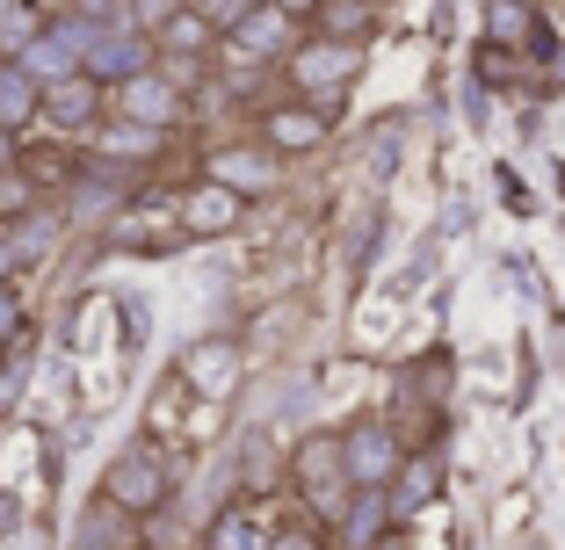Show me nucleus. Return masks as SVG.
I'll use <instances>...</instances> for the list:
<instances>
[{"instance_id": "10", "label": "nucleus", "mask_w": 565, "mask_h": 550, "mask_svg": "<svg viewBox=\"0 0 565 550\" xmlns=\"http://www.w3.org/2000/svg\"><path fill=\"white\" fill-rule=\"evenodd\" d=\"M36 117H44L51 131H95V123L109 117V87L87 80V73H66V80H51L44 95H36Z\"/></svg>"}, {"instance_id": "14", "label": "nucleus", "mask_w": 565, "mask_h": 550, "mask_svg": "<svg viewBox=\"0 0 565 550\" xmlns=\"http://www.w3.org/2000/svg\"><path fill=\"white\" fill-rule=\"evenodd\" d=\"M211 51H217V22L203 8H182V15L152 36V58H167V66H203Z\"/></svg>"}, {"instance_id": "13", "label": "nucleus", "mask_w": 565, "mask_h": 550, "mask_svg": "<svg viewBox=\"0 0 565 550\" xmlns=\"http://www.w3.org/2000/svg\"><path fill=\"white\" fill-rule=\"evenodd\" d=\"M486 44L508 51V58H522V51L544 44V15H536V0H486Z\"/></svg>"}, {"instance_id": "4", "label": "nucleus", "mask_w": 565, "mask_h": 550, "mask_svg": "<svg viewBox=\"0 0 565 550\" xmlns=\"http://www.w3.org/2000/svg\"><path fill=\"white\" fill-rule=\"evenodd\" d=\"M399 456H406V442H399L392 420L363 413V420L341 428V478H349V493H384L392 471H399Z\"/></svg>"}, {"instance_id": "11", "label": "nucleus", "mask_w": 565, "mask_h": 550, "mask_svg": "<svg viewBox=\"0 0 565 550\" xmlns=\"http://www.w3.org/2000/svg\"><path fill=\"white\" fill-rule=\"evenodd\" d=\"M152 66V36H138V30H87V51H81V73L87 80H102V87H117V80H131V73H146Z\"/></svg>"}, {"instance_id": "24", "label": "nucleus", "mask_w": 565, "mask_h": 550, "mask_svg": "<svg viewBox=\"0 0 565 550\" xmlns=\"http://www.w3.org/2000/svg\"><path fill=\"white\" fill-rule=\"evenodd\" d=\"M189 377H196V384H225V377H233V348H196V355H189Z\"/></svg>"}, {"instance_id": "8", "label": "nucleus", "mask_w": 565, "mask_h": 550, "mask_svg": "<svg viewBox=\"0 0 565 550\" xmlns=\"http://www.w3.org/2000/svg\"><path fill=\"white\" fill-rule=\"evenodd\" d=\"M276 174H282V160H276L268 145H254V138L203 152V182H211V188H225V196H239V203L268 196V188H276Z\"/></svg>"}, {"instance_id": "16", "label": "nucleus", "mask_w": 565, "mask_h": 550, "mask_svg": "<svg viewBox=\"0 0 565 550\" xmlns=\"http://www.w3.org/2000/svg\"><path fill=\"white\" fill-rule=\"evenodd\" d=\"M384 22V0H319L312 36H333V44H370Z\"/></svg>"}, {"instance_id": "9", "label": "nucleus", "mask_w": 565, "mask_h": 550, "mask_svg": "<svg viewBox=\"0 0 565 550\" xmlns=\"http://www.w3.org/2000/svg\"><path fill=\"white\" fill-rule=\"evenodd\" d=\"M81 51H87V22L58 15V22H44V30L15 51V66L30 73L36 87H51V80H66V73H81Z\"/></svg>"}, {"instance_id": "20", "label": "nucleus", "mask_w": 565, "mask_h": 550, "mask_svg": "<svg viewBox=\"0 0 565 550\" xmlns=\"http://www.w3.org/2000/svg\"><path fill=\"white\" fill-rule=\"evenodd\" d=\"M333 529H341V543H349V550H370L384 529H399V521H392L384 493H355V500L341 507V521H333Z\"/></svg>"}, {"instance_id": "26", "label": "nucleus", "mask_w": 565, "mask_h": 550, "mask_svg": "<svg viewBox=\"0 0 565 550\" xmlns=\"http://www.w3.org/2000/svg\"><path fill=\"white\" fill-rule=\"evenodd\" d=\"M268 8H276V15H290V22H298V30H305V22L319 15V0H268Z\"/></svg>"}, {"instance_id": "19", "label": "nucleus", "mask_w": 565, "mask_h": 550, "mask_svg": "<svg viewBox=\"0 0 565 550\" xmlns=\"http://www.w3.org/2000/svg\"><path fill=\"white\" fill-rule=\"evenodd\" d=\"M36 95H44V87H36L15 58H0V138H8V131H30V123H36Z\"/></svg>"}, {"instance_id": "17", "label": "nucleus", "mask_w": 565, "mask_h": 550, "mask_svg": "<svg viewBox=\"0 0 565 550\" xmlns=\"http://www.w3.org/2000/svg\"><path fill=\"white\" fill-rule=\"evenodd\" d=\"M262 543H268V521L254 500H233L211 521V536H203V550H262Z\"/></svg>"}, {"instance_id": "22", "label": "nucleus", "mask_w": 565, "mask_h": 550, "mask_svg": "<svg viewBox=\"0 0 565 550\" xmlns=\"http://www.w3.org/2000/svg\"><path fill=\"white\" fill-rule=\"evenodd\" d=\"M102 152H109V160H152V152H160V131H138V123H117V117H109Z\"/></svg>"}, {"instance_id": "5", "label": "nucleus", "mask_w": 565, "mask_h": 550, "mask_svg": "<svg viewBox=\"0 0 565 550\" xmlns=\"http://www.w3.org/2000/svg\"><path fill=\"white\" fill-rule=\"evenodd\" d=\"M290 44H298V22L276 15L268 0H247V8L217 30V58H233V66H276Z\"/></svg>"}, {"instance_id": "2", "label": "nucleus", "mask_w": 565, "mask_h": 550, "mask_svg": "<svg viewBox=\"0 0 565 550\" xmlns=\"http://www.w3.org/2000/svg\"><path fill=\"white\" fill-rule=\"evenodd\" d=\"M167 493H174V471H167V456L152 450V442H131V450L117 456V464L102 471V500L117 507V515H160Z\"/></svg>"}, {"instance_id": "3", "label": "nucleus", "mask_w": 565, "mask_h": 550, "mask_svg": "<svg viewBox=\"0 0 565 550\" xmlns=\"http://www.w3.org/2000/svg\"><path fill=\"white\" fill-rule=\"evenodd\" d=\"M290 485H298V500H305V507H312V515L333 529V521H341V507L355 500L349 478H341V434H327V428L305 434L298 456H290Z\"/></svg>"}, {"instance_id": "7", "label": "nucleus", "mask_w": 565, "mask_h": 550, "mask_svg": "<svg viewBox=\"0 0 565 550\" xmlns=\"http://www.w3.org/2000/svg\"><path fill=\"white\" fill-rule=\"evenodd\" d=\"M333 117L341 109H327V101H298V95H282L262 109V123H254V145H268L276 160H298V152H319L333 131Z\"/></svg>"}, {"instance_id": "23", "label": "nucleus", "mask_w": 565, "mask_h": 550, "mask_svg": "<svg viewBox=\"0 0 565 550\" xmlns=\"http://www.w3.org/2000/svg\"><path fill=\"white\" fill-rule=\"evenodd\" d=\"M182 8H189V0H124V22H131L138 36H160Z\"/></svg>"}, {"instance_id": "18", "label": "nucleus", "mask_w": 565, "mask_h": 550, "mask_svg": "<svg viewBox=\"0 0 565 550\" xmlns=\"http://www.w3.org/2000/svg\"><path fill=\"white\" fill-rule=\"evenodd\" d=\"M73 550H138V521L117 515V507L102 500L81 515V529H73Z\"/></svg>"}, {"instance_id": "6", "label": "nucleus", "mask_w": 565, "mask_h": 550, "mask_svg": "<svg viewBox=\"0 0 565 550\" xmlns=\"http://www.w3.org/2000/svg\"><path fill=\"white\" fill-rule=\"evenodd\" d=\"M109 117L117 123H138V131H174V123L189 117V95L174 80H167L160 66H146V73H131V80H117L109 87Z\"/></svg>"}, {"instance_id": "27", "label": "nucleus", "mask_w": 565, "mask_h": 550, "mask_svg": "<svg viewBox=\"0 0 565 550\" xmlns=\"http://www.w3.org/2000/svg\"><path fill=\"white\" fill-rule=\"evenodd\" d=\"M370 550H414V536H406V529H384V536H377Z\"/></svg>"}, {"instance_id": "1", "label": "nucleus", "mask_w": 565, "mask_h": 550, "mask_svg": "<svg viewBox=\"0 0 565 550\" xmlns=\"http://www.w3.org/2000/svg\"><path fill=\"white\" fill-rule=\"evenodd\" d=\"M282 80H290V95H298V101H327V109H341V95L363 80V44L305 36V44L282 51Z\"/></svg>"}, {"instance_id": "15", "label": "nucleus", "mask_w": 565, "mask_h": 550, "mask_svg": "<svg viewBox=\"0 0 565 550\" xmlns=\"http://www.w3.org/2000/svg\"><path fill=\"white\" fill-rule=\"evenodd\" d=\"M239 217H247V203H239V196H225V188L196 182V188L182 196V211H174V225H182L189 239H217V233H233Z\"/></svg>"}, {"instance_id": "25", "label": "nucleus", "mask_w": 565, "mask_h": 550, "mask_svg": "<svg viewBox=\"0 0 565 550\" xmlns=\"http://www.w3.org/2000/svg\"><path fill=\"white\" fill-rule=\"evenodd\" d=\"M262 550H327V536L298 521V529H268V543H262Z\"/></svg>"}, {"instance_id": "12", "label": "nucleus", "mask_w": 565, "mask_h": 550, "mask_svg": "<svg viewBox=\"0 0 565 550\" xmlns=\"http://www.w3.org/2000/svg\"><path fill=\"white\" fill-rule=\"evenodd\" d=\"M435 493H443V456L435 450H406L399 471H392V485H384V507H392V521L406 529V515H420Z\"/></svg>"}, {"instance_id": "21", "label": "nucleus", "mask_w": 565, "mask_h": 550, "mask_svg": "<svg viewBox=\"0 0 565 550\" xmlns=\"http://www.w3.org/2000/svg\"><path fill=\"white\" fill-rule=\"evenodd\" d=\"M36 247H44V233H30V217H22V225H15V217H0V283H8Z\"/></svg>"}]
</instances>
